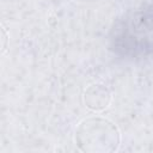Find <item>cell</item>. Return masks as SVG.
<instances>
[{
    "instance_id": "cell-1",
    "label": "cell",
    "mask_w": 153,
    "mask_h": 153,
    "mask_svg": "<svg viewBox=\"0 0 153 153\" xmlns=\"http://www.w3.org/2000/svg\"><path fill=\"white\" fill-rule=\"evenodd\" d=\"M121 142L118 128L108 118L92 116L84 118L75 129V143L87 153H110Z\"/></svg>"
},
{
    "instance_id": "cell-2",
    "label": "cell",
    "mask_w": 153,
    "mask_h": 153,
    "mask_svg": "<svg viewBox=\"0 0 153 153\" xmlns=\"http://www.w3.org/2000/svg\"><path fill=\"white\" fill-rule=\"evenodd\" d=\"M111 47L115 53L124 56H139L148 54L153 49V42L147 37L135 36L129 29L121 30L111 38Z\"/></svg>"
},
{
    "instance_id": "cell-3",
    "label": "cell",
    "mask_w": 153,
    "mask_h": 153,
    "mask_svg": "<svg viewBox=\"0 0 153 153\" xmlns=\"http://www.w3.org/2000/svg\"><path fill=\"white\" fill-rule=\"evenodd\" d=\"M110 100L111 92L103 84H92L84 92V103L93 111L104 110L110 104Z\"/></svg>"
},
{
    "instance_id": "cell-4",
    "label": "cell",
    "mask_w": 153,
    "mask_h": 153,
    "mask_svg": "<svg viewBox=\"0 0 153 153\" xmlns=\"http://www.w3.org/2000/svg\"><path fill=\"white\" fill-rule=\"evenodd\" d=\"M133 26L136 33H153V2L135 16Z\"/></svg>"
}]
</instances>
